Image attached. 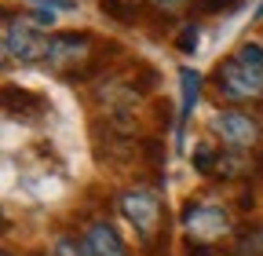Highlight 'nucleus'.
I'll return each mask as SVG.
<instances>
[{
  "label": "nucleus",
  "mask_w": 263,
  "mask_h": 256,
  "mask_svg": "<svg viewBox=\"0 0 263 256\" xmlns=\"http://www.w3.org/2000/svg\"><path fill=\"white\" fill-rule=\"evenodd\" d=\"M121 212H124V220L132 223V227H136V234L143 238V245L154 249V242L164 238L161 234V227H164V205L157 198V190L136 187V190H128V194H121Z\"/></svg>",
  "instance_id": "nucleus-1"
},
{
  "label": "nucleus",
  "mask_w": 263,
  "mask_h": 256,
  "mask_svg": "<svg viewBox=\"0 0 263 256\" xmlns=\"http://www.w3.org/2000/svg\"><path fill=\"white\" fill-rule=\"evenodd\" d=\"M216 84L219 95L230 103H249V99H263V70L249 66L245 59H227L223 66L216 70Z\"/></svg>",
  "instance_id": "nucleus-2"
},
{
  "label": "nucleus",
  "mask_w": 263,
  "mask_h": 256,
  "mask_svg": "<svg viewBox=\"0 0 263 256\" xmlns=\"http://www.w3.org/2000/svg\"><path fill=\"white\" fill-rule=\"evenodd\" d=\"M4 55L15 62H37L48 55V37L41 33L37 22H22L8 15V29H4Z\"/></svg>",
  "instance_id": "nucleus-3"
},
{
  "label": "nucleus",
  "mask_w": 263,
  "mask_h": 256,
  "mask_svg": "<svg viewBox=\"0 0 263 256\" xmlns=\"http://www.w3.org/2000/svg\"><path fill=\"white\" fill-rule=\"evenodd\" d=\"M183 227L190 231V238L201 245V242H216L219 234L230 231V216L223 205H209V202H190L183 209Z\"/></svg>",
  "instance_id": "nucleus-4"
},
{
  "label": "nucleus",
  "mask_w": 263,
  "mask_h": 256,
  "mask_svg": "<svg viewBox=\"0 0 263 256\" xmlns=\"http://www.w3.org/2000/svg\"><path fill=\"white\" fill-rule=\"evenodd\" d=\"M91 51V37L88 33H59V37H48V55L44 62L51 70L66 74L70 77V66H77V62H84Z\"/></svg>",
  "instance_id": "nucleus-5"
},
{
  "label": "nucleus",
  "mask_w": 263,
  "mask_h": 256,
  "mask_svg": "<svg viewBox=\"0 0 263 256\" xmlns=\"http://www.w3.org/2000/svg\"><path fill=\"white\" fill-rule=\"evenodd\" d=\"M212 132H216L230 150H245V147H252V143L259 139V124H256L249 114H241V110H223V114L212 117Z\"/></svg>",
  "instance_id": "nucleus-6"
},
{
  "label": "nucleus",
  "mask_w": 263,
  "mask_h": 256,
  "mask_svg": "<svg viewBox=\"0 0 263 256\" xmlns=\"http://www.w3.org/2000/svg\"><path fill=\"white\" fill-rule=\"evenodd\" d=\"M4 110H8V117H15V121H37V117H44L48 103L41 99V95H33V92L8 88V92H4Z\"/></svg>",
  "instance_id": "nucleus-7"
},
{
  "label": "nucleus",
  "mask_w": 263,
  "mask_h": 256,
  "mask_svg": "<svg viewBox=\"0 0 263 256\" xmlns=\"http://www.w3.org/2000/svg\"><path fill=\"white\" fill-rule=\"evenodd\" d=\"M179 84H183V106H179V117H176V136H179V143H183V128H186V121H190L197 99H201V74L190 70V66H183V70H179Z\"/></svg>",
  "instance_id": "nucleus-8"
},
{
  "label": "nucleus",
  "mask_w": 263,
  "mask_h": 256,
  "mask_svg": "<svg viewBox=\"0 0 263 256\" xmlns=\"http://www.w3.org/2000/svg\"><path fill=\"white\" fill-rule=\"evenodd\" d=\"M84 245L91 256H128L124 242L117 238V231L110 227V223H95V227L84 234Z\"/></svg>",
  "instance_id": "nucleus-9"
},
{
  "label": "nucleus",
  "mask_w": 263,
  "mask_h": 256,
  "mask_svg": "<svg viewBox=\"0 0 263 256\" xmlns=\"http://www.w3.org/2000/svg\"><path fill=\"white\" fill-rule=\"evenodd\" d=\"M234 256H263V227H249L238 234Z\"/></svg>",
  "instance_id": "nucleus-10"
},
{
  "label": "nucleus",
  "mask_w": 263,
  "mask_h": 256,
  "mask_svg": "<svg viewBox=\"0 0 263 256\" xmlns=\"http://www.w3.org/2000/svg\"><path fill=\"white\" fill-rule=\"evenodd\" d=\"M194 169L201 172V176H216V169H219V150L197 147V150H194Z\"/></svg>",
  "instance_id": "nucleus-11"
},
{
  "label": "nucleus",
  "mask_w": 263,
  "mask_h": 256,
  "mask_svg": "<svg viewBox=\"0 0 263 256\" xmlns=\"http://www.w3.org/2000/svg\"><path fill=\"white\" fill-rule=\"evenodd\" d=\"M103 11L114 15V19H121V22H132V19L139 15V8H132L128 0H103Z\"/></svg>",
  "instance_id": "nucleus-12"
},
{
  "label": "nucleus",
  "mask_w": 263,
  "mask_h": 256,
  "mask_svg": "<svg viewBox=\"0 0 263 256\" xmlns=\"http://www.w3.org/2000/svg\"><path fill=\"white\" fill-rule=\"evenodd\" d=\"M55 256H91V252H88L84 242H77V238H70V234H62V238L55 242Z\"/></svg>",
  "instance_id": "nucleus-13"
},
{
  "label": "nucleus",
  "mask_w": 263,
  "mask_h": 256,
  "mask_svg": "<svg viewBox=\"0 0 263 256\" xmlns=\"http://www.w3.org/2000/svg\"><path fill=\"white\" fill-rule=\"evenodd\" d=\"M176 44H179V51H197V44H201V33H197V26H183V33L176 37Z\"/></svg>",
  "instance_id": "nucleus-14"
},
{
  "label": "nucleus",
  "mask_w": 263,
  "mask_h": 256,
  "mask_svg": "<svg viewBox=\"0 0 263 256\" xmlns=\"http://www.w3.org/2000/svg\"><path fill=\"white\" fill-rule=\"evenodd\" d=\"M37 11H51V15H59V11H73L77 8V0H29Z\"/></svg>",
  "instance_id": "nucleus-15"
},
{
  "label": "nucleus",
  "mask_w": 263,
  "mask_h": 256,
  "mask_svg": "<svg viewBox=\"0 0 263 256\" xmlns=\"http://www.w3.org/2000/svg\"><path fill=\"white\" fill-rule=\"evenodd\" d=\"M238 59H245L249 66H256V70H263V48L259 44H245L241 51H238Z\"/></svg>",
  "instance_id": "nucleus-16"
},
{
  "label": "nucleus",
  "mask_w": 263,
  "mask_h": 256,
  "mask_svg": "<svg viewBox=\"0 0 263 256\" xmlns=\"http://www.w3.org/2000/svg\"><path fill=\"white\" fill-rule=\"evenodd\" d=\"M154 4H157L164 15H176V11H183V8H186V0H154Z\"/></svg>",
  "instance_id": "nucleus-17"
},
{
  "label": "nucleus",
  "mask_w": 263,
  "mask_h": 256,
  "mask_svg": "<svg viewBox=\"0 0 263 256\" xmlns=\"http://www.w3.org/2000/svg\"><path fill=\"white\" fill-rule=\"evenodd\" d=\"M146 157H150L154 165H161V143H157V139H150V143H146Z\"/></svg>",
  "instance_id": "nucleus-18"
},
{
  "label": "nucleus",
  "mask_w": 263,
  "mask_h": 256,
  "mask_svg": "<svg viewBox=\"0 0 263 256\" xmlns=\"http://www.w3.org/2000/svg\"><path fill=\"white\" fill-rule=\"evenodd\" d=\"M201 8H205V11H219V8H223V0H201Z\"/></svg>",
  "instance_id": "nucleus-19"
},
{
  "label": "nucleus",
  "mask_w": 263,
  "mask_h": 256,
  "mask_svg": "<svg viewBox=\"0 0 263 256\" xmlns=\"http://www.w3.org/2000/svg\"><path fill=\"white\" fill-rule=\"evenodd\" d=\"M249 0H227V11H238V8H245Z\"/></svg>",
  "instance_id": "nucleus-20"
},
{
  "label": "nucleus",
  "mask_w": 263,
  "mask_h": 256,
  "mask_svg": "<svg viewBox=\"0 0 263 256\" xmlns=\"http://www.w3.org/2000/svg\"><path fill=\"white\" fill-rule=\"evenodd\" d=\"M190 256H209V249L205 245H190Z\"/></svg>",
  "instance_id": "nucleus-21"
}]
</instances>
